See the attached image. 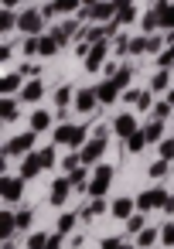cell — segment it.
<instances>
[{"mask_svg":"<svg viewBox=\"0 0 174 249\" xmlns=\"http://www.w3.org/2000/svg\"><path fill=\"white\" fill-rule=\"evenodd\" d=\"M0 195H4V201H7V205H14V201L24 195V178H21V174H17V178H11V174H7V178H4V191H0Z\"/></svg>","mask_w":174,"mask_h":249,"instance_id":"8","label":"cell"},{"mask_svg":"<svg viewBox=\"0 0 174 249\" xmlns=\"http://www.w3.org/2000/svg\"><path fill=\"white\" fill-rule=\"evenodd\" d=\"M167 171H171V164H167V160H154V164H150V178H154V181H160Z\"/></svg>","mask_w":174,"mask_h":249,"instance_id":"40","label":"cell"},{"mask_svg":"<svg viewBox=\"0 0 174 249\" xmlns=\"http://www.w3.org/2000/svg\"><path fill=\"white\" fill-rule=\"evenodd\" d=\"M147 35H137V38H130V45H126V55H143L147 52Z\"/></svg>","mask_w":174,"mask_h":249,"instance_id":"31","label":"cell"},{"mask_svg":"<svg viewBox=\"0 0 174 249\" xmlns=\"http://www.w3.org/2000/svg\"><path fill=\"white\" fill-rule=\"evenodd\" d=\"M69 178H72V184H75V188H86V178H89V174H86V164H82V167H75ZM86 191H89V188H86Z\"/></svg>","mask_w":174,"mask_h":249,"instance_id":"42","label":"cell"},{"mask_svg":"<svg viewBox=\"0 0 174 249\" xmlns=\"http://www.w3.org/2000/svg\"><path fill=\"white\" fill-rule=\"evenodd\" d=\"M143 229H147V218H143V215H130V218H126V232H130V235H140Z\"/></svg>","mask_w":174,"mask_h":249,"instance_id":"34","label":"cell"},{"mask_svg":"<svg viewBox=\"0 0 174 249\" xmlns=\"http://www.w3.org/2000/svg\"><path fill=\"white\" fill-rule=\"evenodd\" d=\"M157 150H160V160H167V164H171V160H174V137L160 140V147H157Z\"/></svg>","mask_w":174,"mask_h":249,"instance_id":"37","label":"cell"},{"mask_svg":"<svg viewBox=\"0 0 174 249\" xmlns=\"http://www.w3.org/2000/svg\"><path fill=\"white\" fill-rule=\"evenodd\" d=\"M17 7V0H4V11H14Z\"/></svg>","mask_w":174,"mask_h":249,"instance_id":"54","label":"cell"},{"mask_svg":"<svg viewBox=\"0 0 174 249\" xmlns=\"http://www.w3.org/2000/svg\"><path fill=\"white\" fill-rule=\"evenodd\" d=\"M120 249H133V246H130V242H126V239H123V246H120Z\"/></svg>","mask_w":174,"mask_h":249,"instance_id":"57","label":"cell"},{"mask_svg":"<svg viewBox=\"0 0 174 249\" xmlns=\"http://www.w3.org/2000/svg\"><path fill=\"white\" fill-rule=\"evenodd\" d=\"M55 14H58V11H55V0H48V4H41V18H45V21H52Z\"/></svg>","mask_w":174,"mask_h":249,"instance_id":"48","label":"cell"},{"mask_svg":"<svg viewBox=\"0 0 174 249\" xmlns=\"http://www.w3.org/2000/svg\"><path fill=\"white\" fill-rule=\"evenodd\" d=\"M130 79H133V65H120L116 69V75H113V82L123 89V86H130Z\"/></svg>","mask_w":174,"mask_h":249,"instance_id":"33","label":"cell"},{"mask_svg":"<svg viewBox=\"0 0 174 249\" xmlns=\"http://www.w3.org/2000/svg\"><path fill=\"white\" fill-rule=\"evenodd\" d=\"M45 96V79H31V82H24V89H21V103H38Z\"/></svg>","mask_w":174,"mask_h":249,"instance_id":"14","label":"cell"},{"mask_svg":"<svg viewBox=\"0 0 174 249\" xmlns=\"http://www.w3.org/2000/svg\"><path fill=\"white\" fill-rule=\"evenodd\" d=\"M103 212H109V201H106V198H92L89 208H82V218H96V215H103Z\"/></svg>","mask_w":174,"mask_h":249,"instance_id":"25","label":"cell"},{"mask_svg":"<svg viewBox=\"0 0 174 249\" xmlns=\"http://www.w3.org/2000/svg\"><path fill=\"white\" fill-rule=\"evenodd\" d=\"M171 113H174V106H171L167 99H160V103H154V120H160V123H164V120H167Z\"/></svg>","mask_w":174,"mask_h":249,"instance_id":"35","label":"cell"},{"mask_svg":"<svg viewBox=\"0 0 174 249\" xmlns=\"http://www.w3.org/2000/svg\"><path fill=\"white\" fill-rule=\"evenodd\" d=\"M75 222H79V215H75V212H62V215H58V229H55V232H62V235H65V232H72V229H75Z\"/></svg>","mask_w":174,"mask_h":249,"instance_id":"29","label":"cell"},{"mask_svg":"<svg viewBox=\"0 0 174 249\" xmlns=\"http://www.w3.org/2000/svg\"><path fill=\"white\" fill-rule=\"evenodd\" d=\"M14 218H17V229H31L35 212H31V208H21V212H14Z\"/></svg>","mask_w":174,"mask_h":249,"instance_id":"36","label":"cell"},{"mask_svg":"<svg viewBox=\"0 0 174 249\" xmlns=\"http://www.w3.org/2000/svg\"><path fill=\"white\" fill-rule=\"evenodd\" d=\"M167 188H143L140 195H137V208H140V215H147V212H154V208H164L167 205Z\"/></svg>","mask_w":174,"mask_h":249,"instance_id":"4","label":"cell"},{"mask_svg":"<svg viewBox=\"0 0 174 249\" xmlns=\"http://www.w3.org/2000/svg\"><path fill=\"white\" fill-rule=\"evenodd\" d=\"M28 123H31V130H35V133H41V130H48V126H52V113H48V109H35Z\"/></svg>","mask_w":174,"mask_h":249,"instance_id":"20","label":"cell"},{"mask_svg":"<svg viewBox=\"0 0 174 249\" xmlns=\"http://www.w3.org/2000/svg\"><path fill=\"white\" fill-rule=\"evenodd\" d=\"M4 249H14V239H11V242H4Z\"/></svg>","mask_w":174,"mask_h":249,"instance_id":"58","label":"cell"},{"mask_svg":"<svg viewBox=\"0 0 174 249\" xmlns=\"http://www.w3.org/2000/svg\"><path fill=\"white\" fill-rule=\"evenodd\" d=\"M17 103H21V99L4 96V103H0V116H4V123H14V120H17V113H21V109H17Z\"/></svg>","mask_w":174,"mask_h":249,"instance_id":"19","label":"cell"},{"mask_svg":"<svg viewBox=\"0 0 174 249\" xmlns=\"http://www.w3.org/2000/svg\"><path fill=\"white\" fill-rule=\"evenodd\" d=\"M14 24H17V14H14V11H4V14H0V28H4V35H7Z\"/></svg>","mask_w":174,"mask_h":249,"instance_id":"44","label":"cell"},{"mask_svg":"<svg viewBox=\"0 0 174 249\" xmlns=\"http://www.w3.org/2000/svg\"><path fill=\"white\" fill-rule=\"evenodd\" d=\"M160 48H164V38H160V35H154V38L147 41V52H150V55H154V52L160 55Z\"/></svg>","mask_w":174,"mask_h":249,"instance_id":"46","label":"cell"},{"mask_svg":"<svg viewBox=\"0 0 174 249\" xmlns=\"http://www.w3.org/2000/svg\"><path fill=\"white\" fill-rule=\"evenodd\" d=\"M133 208H137V198H130V195H123V198H116V201L109 205V215H113V218H123V222H126L130 215H137Z\"/></svg>","mask_w":174,"mask_h":249,"instance_id":"13","label":"cell"},{"mask_svg":"<svg viewBox=\"0 0 174 249\" xmlns=\"http://www.w3.org/2000/svg\"><path fill=\"white\" fill-rule=\"evenodd\" d=\"M24 55H38V38H24Z\"/></svg>","mask_w":174,"mask_h":249,"instance_id":"50","label":"cell"},{"mask_svg":"<svg viewBox=\"0 0 174 249\" xmlns=\"http://www.w3.org/2000/svg\"><path fill=\"white\" fill-rule=\"evenodd\" d=\"M123 147H126L130 154H140V150L147 147V137H143V130H137L133 137H126V140H123Z\"/></svg>","mask_w":174,"mask_h":249,"instance_id":"27","label":"cell"},{"mask_svg":"<svg viewBox=\"0 0 174 249\" xmlns=\"http://www.w3.org/2000/svg\"><path fill=\"white\" fill-rule=\"evenodd\" d=\"M164 212H167V215H174V195L167 198V205H164Z\"/></svg>","mask_w":174,"mask_h":249,"instance_id":"53","label":"cell"},{"mask_svg":"<svg viewBox=\"0 0 174 249\" xmlns=\"http://www.w3.org/2000/svg\"><path fill=\"white\" fill-rule=\"evenodd\" d=\"M154 242H160V229H157V225H154V229L147 225V229L137 235V246H140V249H154Z\"/></svg>","mask_w":174,"mask_h":249,"instance_id":"21","label":"cell"},{"mask_svg":"<svg viewBox=\"0 0 174 249\" xmlns=\"http://www.w3.org/2000/svg\"><path fill=\"white\" fill-rule=\"evenodd\" d=\"M72 96H75V89H72L69 82H65V86H58V92H55V106H58V109H69Z\"/></svg>","mask_w":174,"mask_h":249,"instance_id":"26","label":"cell"},{"mask_svg":"<svg viewBox=\"0 0 174 249\" xmlns=\"http://www.w3.org/2000/svg\"><path fill=\"white\" fill-rule=\"evenodd\" d=\"M55 164V147H41V150H35V154H28L24 160H21V178L24 181H31L38 171H45V167H52Z\"/></svg>","mask_w":174,"mask_h":249,"instance_id":"1","label":"cell"},{"mask_svg":"<svg viewBox=\"0 0 174 249\" xmlns=\"http://www.w3.org/2000/svg\"><path fill=\"white\" fill-rule=\"evenodd\" d=\"M140 28H143V35H147V38H154V31H157V14H154V11H147V14L140 18Z\"/></svg>","mask_w":174,"mask_h":249,"instance_id":"32","label":"cell"},{"mask_svg":"<svg viewBox=\"0 0 174 249\" xmlns=\"http://www.w3.org/2000/svg\"><path fill=\"white\" fill-rule=\"evenodd\" d=\"M116 11H120V7H116V0H99V4L92 7V18H96V21H109V24H113V21H116Z\"/></svg>","mask_w":174,"mask_h":249,"instance_id":"16","label":"cell"},{"mask_svg":"<svg viewBox=\"0 0 174 249\" xmlns=\"http://www.w3.org/2000/svg\"><path fill=\"white\" fill-rule=\"evenodd\" d=\"M137 109H143V113H147V109H154V92H150V89H143V92H140Z\"/></svg>","mask_w":174,"mask_h":249,"instance_id":"41","label":"cell"},{"mask_svg":"<svg viewBox=\"0 0 174 249\" xmlns=\"http://www.w3.org/2000/svg\"><path fill=\"white\" fill-rule=\"evenodd\" d=\"M160 133H164V123H160V120H150V123L143 126V137H147V143H157V140H160Z\"/></svg>","mask_w":174,"mask_h":249,"instance_id":"28","label":"cell"},{"mask_svg":"<svg viewBox=\"0 0 174 249\" xmlns=\"http://www.w3.org/2000/svg\"><path fill=\"white\" fill-rule=\"evenodd\" d=\"M55 11L58 14H79L82 11V0H55Z\"/></svg>","mask_w":174,"mask_h":249,"instance_id":"30","label":"cell"},{"mask_svg":"<svg viewBox=\"0 0 174 249\" xmlns=\"http://www.w3.org/2000/svg\"><path fill=\"white\" fill-rule=\"evenodd\" d=\"M72 188H75V184H72V178H69V174H65V178H58V181L52 184V195H48V198H52V205H65V201H69V195H72Z\"/></svg>","mask_w":174,"mask_h":249,"instance_id":"12","label":"cell"},{"mask_svg":"<svg viewBox=\"0 0 174 249\" xmlns=\"http://www.w3.org/2000/svg\"><path fill=\"white\" fill-rule=\"evenodd\" d=\"M150 11L157 14V28L174 31V4H171V0H157V4H154Z\"/></svg>","mask_w":174,"mask_h":249,"instance_id":"7","label":"cell"},{"mask_svg":"<svg viewBox=\"0 0 174 249\" xmlns=\"http://www.w3.org/2000/svg\"><path fill=\"white\" fill-rule=\"evenodd\" d=\"M48 235H52V232H35V235L28 239V249H48Z\"/></svg>","mask_w":174,"mask_h":249,"instance_id":"39","label":"cell"},{"mask_svg":"<svg viewBox=\"0 0 174 249\" xmlns=\"http://www.w3.org/2000/svg\"><path fill=\"white\" fill-rule=\"evenodd\" d=\"M106 133H109V126H103V123L92 130V137H99V140H106Z\"/></svg>","mask_w":174,"mask_h":249,"instance_id":"52","label":"cell"},{"mask_svg":"<svg viewBox=\"0 0 174 249\" xmlns=\"http://www.w3.org/2000/svg\"><path fill=\"white\" fill-rule=\"evenodd\" d=\"M106 52H109V45H106V41L92 45V48H89V55H86V62H82V65H86V72H99V65L106 62Z\"/></svg>","mask_w":174,"mask_h":249,"instance_id":"9","label":"cell"},{"mask_svg":"<svg viewBox=\"0 0 174 249\" xmlns=\"http://www.w3.org/2000/svg\"><path fill=\"white\" fill-rule=\"evenodd\" d=\"M126 45H130V35H120L116 38V55H126Z\"/></svg>","mask_w":174,"mask_h":249,"instance_id":"49","label":"cell"},{"mask_svg":"<svg viewBox=\"0 0 174 249\" xmlns=\"http://www.w3.org/2000/svg\"><path fill=\"white\" fill-rule=\"evenodd\" d=\"M157 65H160V69H167V65H174V45H167V48H164V52L157 55Z\"/></svg>","mask_w":174,"mask_h":249,"instance_id":"43","label":"cell"},{"mask_svg":"<svg viewBox=\"0 0 174 249\" xmlns=\"http://www.w3.org/2000/svg\"><path fill=\"white\" fill-rule=\"evenodd\" d=\"M21 89H24V75L21 72H7L4 75V82H0V92H4V96H21Z\"/></svg>","mask_w":174,"mask_h":249,"instance_id":"17","label":"cell"},{"mask_svg":"<svg viewBox=\"0 0 174 249\" xmlns=\"http://www.w3.org/2000/svg\"><path fill=\"white\" fill-rule=\"evenodd\" d=\"M123 99H126V103H137V99H140V92H137V89H126V92H123Z\"/></svg>","mask_w":174,"mask_h":249,"instance_id":"51","label":"cell"},{"mask_svg":"<svg viewBox=\"0 0 174 249\" xmlns=\"http://www.w3.org/2000/svg\"><path fill=\"white\" fill-rule=\"evenodd\" d=\"M167 86H171V72L167 69H157L154 79H150V92H164Z\"/></svg>","mask_w":174,"mask_h":249,"instance_id":"24","label":"cell"},{"mask_svg":"<svg viewBox=\"0 0 174 249\" xmlns=\"http://www.w3.org/2000/svg\"><path fill=\"white\" fill-rule=\"evenodd\" d=\"M79 154H82V164H99V157L106 154V140L92 137V140H89V143H86V147H82Z\"/></svg>","mask_w":174,"mask_h":249,"instance_id":"11","label":"cell"},{"mask_svg":"<svg viewBox=\"0 0 174 249\" xmlns=\"http://www.w3.org/2000/svg\"><path fill=\"white\" fill-rule=\"evenodd\" d=\"M109 181H113V164H99L92 171V181H89V195L92 198H103L109 191Z\"/></svg>","mask_w":174,"mask_h":249,"instance_id":"6","label":"cell"},{"mask_svg":"<svg viewBox=\"0 0 174 249\" xmlns=\"http://www.w3.org/2000/svg\"><path fill=\"white\" fill-rule=\"evenodd\" d=\"M62 246H65V235L62 232H52L48 235V249H62Z\"/></svg>","mask_w":174,"mask_h":249,"instance_id":"47","label":"cell"},{"mask_svg":"<svg viewBox=\"0 0 174 249\" xmlns=\"http://www.w3.org/2000/svg\"><path fill=\"white\" fill-rule=\"evenodd\" d=\"M99 4V0H82V7H96Z\"/></svg>","mask_w":174,"mask_h":249,"instance_id":"55","label":"cell"},{"mask_svg":"<svg viewBox=\"0 0 174 249\" xmlns=\"http://www.w3.org/2000/svg\"><path fill=\"white\" fill-rule=\"evenodd\" d=\"M164 99H167V103H171V106H174V89H171V92H167V96H164Z\"/></svg>","mask_w":174,"mask_h":249,"instance_id":"56","label":"cell"},{"mask_svg":"<svg viewBox=\"0 0 174 249\" xmlns=\"http://www.w3.org/2000/svg\"><path fill=\"white\" fill-rule=\"evenodd\" d=\"M58 48H62V45H58L52 35H41V38H38V55H41V58H52Z\"/></svg>","mask_w":174,"mask_h":249,"instance_id":"23","label":"cell"},{"mask_svg":"<svg viewBox=\"0 0 174 249\" xmlns=\"http://www.w3.org/2000/svg\"><path fill=\"white\" fill-rule=\"evenodd\" d=\"M96 103H99L96 89H79V92H75V109H79V113H92Z\"/></svg>","mask_w":174,"mask_h":249,"instance_id":"15","label":"cell"},{"mask_svg":"<svg viewBox=\"0 0 174 249\" xmlns=\"http://www.w3.org/2000/svg\"><path fill=\"white\" fill-rule=\"evenodd\" d=\"M160 242H164L167 249H174V222H164V225H160Z\"/></svg>","mask_w":174,"mask_h":249,"instance_id":"38","label":"cell"},{"mask_svg":"<svg viewBox=\"0 0 174 249\" xmlns=\"http://www.w3.org/2000/svg\"><path fill=\"white\" fill-rule=\"evenodd\" d=\"M14 229H17L14 212H0V232H4V242H11V239H14Z\"/></svg>","mask_w":174,"mask_h":249,"instance_id":"22","label":"cell"},{"mask_svg":"<svg viewBox=\"0 0 174 249\" xmlns=\"http://www.w3.org/2000/svg\"><path fill=\"white\" fill-rule=\"evenodd\" d=\"M96 96H99V103H116V99H120V86H116L113 79H103V82L96 86Z\"/></svg>","mask_w":174,"mask_h":249,"instance_id":"18","label":"cell"},{"mask_svg":"<svg viewBox=\"0 0 174 249\" xmlns=\"http://www.w3.org/2000/svg\"><path fill=\"white\" fill-rule=\"evenodd\" d=\"M137 130H140V126H137L133 113H120V116L113 120V133H116V137H123V140H126V137H133Z\"/></svg>","mask_w":174,"mask_h":249,"instance_id":"10","label":"cell"},{"mask_svg":"<svg viewBox=\"0 0 174 249\" xmlns=\"http://www.w3.org/2000/svg\"><path fill=\"white\" fill-rule=\"evenodd\" d=\"M45 18H41V7H28V11H21L17 14V28L28 35V38H41L45 35Z\"/></svg>","mask_w":174,"mask_h":249,"instance_id":"3","label":"cell"},{"mask_svg":"<svg viewBox=\"0 0 174 249\" xmlns=\"http://www.w3.org/2000/svg\"><path fill=\"white\" fill-rule=\"evenodd\" d=\"M55 143H65L69 150H82L86 147V126L82 123H62L55 130Z\"/></svg>","mask_w":174,"mask_h":249,"instance_id":"2","label":"cell"},{"mask_svg":"<svg viewBox=\"0 0 174 249\" xmlns=\"http://www.w3.org/2000/svg\"><path fill=\"white\" fill-rule=\"evenodd\" d=\"M35 140H38V133L35 130H28V133H21V137H11L7 140V147H4V157H28V154H35Z\"/></svg>","mask_w":174,"mask_h":249,"instance_id":"5","label":"cell"},{"mask_svg":"<svg viewBox=\"0 0 174 249\" xmlns=\"http://www.w3.org/2000/svg\"><path fill=\"white\" fill-rule=\"evenodd\" d=\"M120 246H123V239H120V235H106V239L99 242V249H120Z\"/></svg>","mask_w":174,"mask_h":249,"instance_id":"45","label":"cell"}]
</instances>
